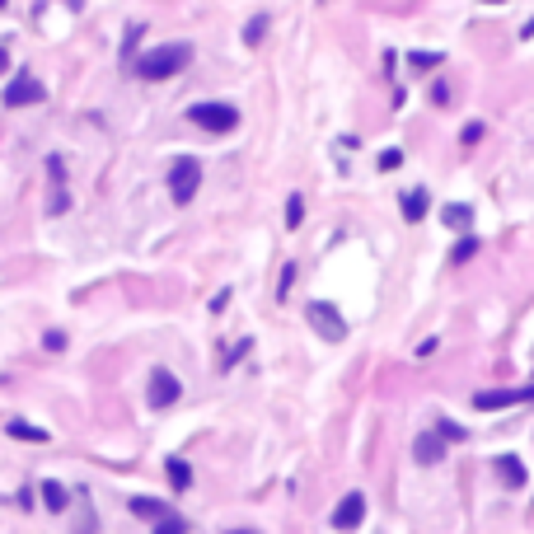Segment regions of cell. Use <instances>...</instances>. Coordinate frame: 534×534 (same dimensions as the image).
Instances as JSON below:
<instances>
[{
  "instance_id": "cell-25",
  "label": "cell",
  "mask_w": 534,
  "mask_h": 534,
  "mask_svg": "<svg viewBox=\"0 0 534 534\" xmlns=\"http://www.w3.org/2000/svg\"><path fill=\"white\" fill-rule=\"evenodd\" d=\"M403 164V150H384V155H379V169H399Z\"/></svg>"
},
{
  "instance_id": "cell-1",
  "label": "cell",
  "mask_w": 534,
  "mask_h": 534,
  "mask_svg": "<svg viewBox=\"0 0 534 534\" xmlns=\"http://www.w3.org/2000/svg\"><path fill=\"white\" fill-rule=\"evenodd\" d=\"M192 61V43H159V47H150V52H141L136 56V75H145V80H169V75H178V70Z\"/></svg>"
},
{
  "instance_id": "cell-26",
  "label": "cell",
  "mask_w": 534,
  "mask_h": 534,
  "mask_svg": "<svg viewBox=\"0 0 534 534\" xmlns=\"http://www.w3.org/2000/svg\"><path fill=\"white\" fill-rule=\"evenodd\" d=\"M483 141V122H468L464 127V145H478Z\"/></svg>"
},
{
  "instance_id": "cell-18",
  "label": "cell",
  "mask_w": 534,
  "mask_h": 534,
  "mask_svg": "<svg viewBox=\"0 0 534 534\" xmlns=\"http://www.w3.org/2000/svg\"><path fill=\"white\" fill-rule=\"evenodd\" d=\"M263 33H267V14H253V19H248V28H244V43L258 47V43H263Z\"/></svg>"
},
{
  "instance_id": "cell-22",
  "label": "cell",
  "mask_w": 534,
  "mask_h": 534,
  "mask_svg": "<svg viewBox=\"0 0 534 534\" xmlns=\"http://www.w3.org/2000/svg\"><path fill=\"white\" fill-rule=\"evenodd\" d=\"M155 530L159 534H178V530H188V525L178 520V515H164V520H155Z\"/></svg>"
},
{
  "instance_id": "cell-10",
  "label": "cell",
  "mask_w": 534,
  "mask_h": 534,
  "mask_svg": "<svg viewBox=\"0 0 534 534\" xmlns=\"http://www.w3.org/2000/svg\"><path fill=\"white\" fill-rule=\"evenodd\" d=\"M47 169H52V206H47V211H52V216H61V211H66V206H70V201H66V164H61V159H47Z\"/></svg>"
},
{
  "instance_id": "cell-9",
  "label": "cell",
  "mask_w": 534,
  "mask_h": 534,
  "mask_svg": "<svg viewBox=\"0 0 534 534\" xmlns=\"http://www.w3.org/2000/svg\"><path fill=\"white\" fill-rule=\"evenodd\" d=\"M412 455H417V464H441L445 436H441V431H422L417 441H412Z\"/></svg>"
},
{
  "instance_id": "cell-12",
  "label": "cell",
  "mask_w": 534,
  "mask_h": 534,
  "mask_svg": "<svg viewBox=\"0 0 534 534\" xmlns=\"http://www.w3.org/2000/svg\"><path fill=\"white\" fill-rule=\"evenodd\" d=\"M132 515H136V520H145V525H155V520H164V515H169V506H164V501H155V497H132Z\"/></svg>"
},
{
  "instance_id": "cell-8",
  "label": "cell",
  "mask_w": 534,
  "mask_h": 534,
  "mask_svg": "<svg viewBox=\"0 0 534 534\" xmlns=\"http://www.w3.org/2000/svg\"><path fill=\"white\" fill-rule=\"evenodd\" d=\"M361 520H366V497H361V492H347L333 511V530H356Z\"/></svg>"
},
{
  "instance_id": "cell-16",
  "label": "cell",
  "mask_w": 534,
  "mask_h": 534,
  "mask_svg": "<svg viewBox=\"0 0 534 534\" xmlns=\"http://www.w3.org/2000/svg\"><path fill=\"white\" fill-rule=\"evenodd\" d=\"M441 221L450 225V230H468V221H473V211H468L464 201H450V206H445V211H441Z\"/></svg>"
},
{
  "instance_id": "cell-19",
  "label": "cell",
  "mask_w": 534,
  "mask_h": 534,
  "mask_svg": "<svg viewBox=\"0 0 534 534\" xmlns=\"http://www.w3.org/2000/svg\"><path fill=\"white\" fill-rule=\"evenodd\" d=\"M408 61H412V70H436V66L445 61V56H441V52H412Z\"/></svg>"
},
{
  "instance_id": "cell-20",
  "label": "cell",
  "mask_w": 534,
  "mask_h": 534,
  "mask_svg": "<svg viewBox=\"0 0 534 534\" xmlns=\"http://www.w3.org/2000/svg\"><path fill=\"white\" fill-rule=\"evenodd\" d=\"M300 221H305V201H300V192H290V201H286V225L295 230Z\"/></svg>"
},
{
  "instance_id": "cell-6",
  "label": "cell",
  "mask_w": 534,
  "mask_h": 534,
  "mask_svg": "<svg viewBox=\"0 0 534 534\" xmlns=\"http://www.w3.org/2000/svg\"><path fill=\"white\" fill-rule=\"evenodd\" d=\"M43 99V85H38L33 70H19V75L5 85V108H28V103Z\"/></svg>"
},
{
  "instance_id": "cell-23",
  "label": "cell",
  "mask_w": 534,
  "mask_h": 534,
  "mask_svg": "<svg viewBox=\"0 0 534 534\" xmlns=\"http://www.w3.org/2000/svg\"><path fill=\"white\" fill-rule=\"evenodd\" d=\"M290 281H295V267H286V272H281V286H277V300H286V295H290Z\"/></svg>"
},
{
  "instance_id": "cell-29",
  "label": "cell",
  "mask_w": 534,
  "mask_h": 534,
  "mask_svg": "<svg viewBox=\"0 0 534 534\" xmlns=\"http://www.w3.org/2000/svg\"><path fill=\"white\" fill-rule=\"evenodd\" d=\"M0 10H5V0H0Z\"/></svg>"
},
{
  "instance_id": "cell-15",
  "label": "cell",
  "mask_w": 534,
  "mask_h": 534,
  "mask_svg": "<svg viewBox=\"0 0 534 534\" xmlns=\"http://www.w3.org/2000/svg\"><path fill=\"white\" fill-rule=\"evenodd\" d=\"M169 483H174V492H188L192 488V464H188V459H169Z\"/></svg>"
},
{
  "instance_id": "cell-14",
  "label": "cell",
  "mask_w": 534,
  "mask_h": 534,
  "mask_svg": "<svg viewBox=\"0 0 534 534\" xmlns=\"http://www.w3.org/2000/svg\"><path fill=\"white\" fill-rule=\"evenodd\" d=\"M426 206H431L426 188H412L408 197H403V216H408V221H422V216H426Z\"/></svg>"
},
{
  "instance_id": "cell-11",
  "label": "cell",
  "mask_w": 534,
  "mask_h": 534,
  "mask_svg": "<svg viewBox=\"0 0 534 534\" xmlns=\"http://www.w3.org/2000/svg\"><path fill=\"white\" fill-rule=\"evenodd\" d=\"M492 464H497V473H501V483H506V488H525V478H530V473H525V464H520L515 455H497Z\"/></svg>"
},
{
  "instance_id": "cell-7",
  "label": "cell",
  "mask_w": 534,
  "mask_h": 534,
  "mask_svg": "<svg viewBox=\"0 0 534 534\" xmlns=\"http://www.w3.org/2000/svg\"><path fill=\"white\" fill-rule=\"evenodd\" d=\"M515 403H534V389H483V394H473V408L478 412H501V408H515Z\"/></svg>"
},
{
  "instance_id": "cell-28",
  "label": "cell",
  "mask_w": 534,
  "mask_h": 534,
  "mask_svg": "<svg viewBox=\"0 0 534 534\" xmlns=\"http://www.w3.org/2000/svg\"><path fill=\"white\" fill-rule=\"evenodd\" d=\"M483 5H497V0H483Z\"/></svg>"
},
{
  "instance_id": "cell-27",
  "label": "cell",
  "mask_w": 534,
  "mask_h": 534,
  "mask_svg": "<svg viewBox=\"0 0 534 534\" xmlns=\"http://www.w3.org/2000/svg\"><path fill=\"white\" fill-rule=\"evenodd\" d=\"M5 61H10V56H5V47H0V70H5Z\"/></svg>"
},
{
  "instance_id": "cell-21",
  "label": "cell",
  "mask_w": 534,
  "mask_h": 534,
  "mask_svg": "<svg viewBox=\"0 0 534 534\" xmlns=\"http://www.w3.org/2000/svg\"><path fill=\"white\" fill-rule=\"evenodd\" d=\"M473 253H478V239H473V234H464V239L455 244V253H450V258H455V263H468Z\"/></svg>"
},
{
  "instance_id": "cell-17",
  "label": "cell",
  "mask_w": 534,
  "mask_h": 534,
  "mask_svg": "<svg viewBox=\"0 0 534 534\" xmlns=\"http://www.w3.org/2000/svg\"><path fill=\"white\" fill-rule=\"evenodd\" d=\"M43 501H47V511H66V488H61V483H52V478H47L43 483Z\"/></svg>"
},
{
  "instance_id": "cell-24",
  "label": "cell",
  "mask_w": 534,
  "mask_h": 534,
  "mask_svg": "<svg viewBox=\"0 0 534 534\" xmlns=\"http://www.w3.org/2000/svg\"><path fill=\"white\" fill-rule=\"evenodd\" d=\"M441 436H445V441H464V426H459V422H441Z\"/></svg>"
},
{
  "instance_id": "cell-3",
  "label": "cell",
  "mask_w": 534,
  "mask_h": 534,
  "mask_svg": "<svg viewBox=\"0 0 534 534\" xmlns=\"http://www.w3.org/2000/svg\"><path fill=\"white\" fill-rule=\"evenodd\" d=\"M197 188H201V169H197V159H178V164L169 169V197H174L178 206H188V201L197 197Z\"/></svg>"
},
{
  "instance_id": "cell-4",
  "label": "cell",
  "mask_w": 534,
  "mask_h": 534,
  "mask_svg": "<svg viewBox=\"0 0 534 534\" xmlns=\"http://www.w3.org/2000/svg\"><path fill=\"white\" fill-rule=\"evenodd\" d=\"M305 314L314 319V328H319V333L328 337V342H342V337H347V323H342V314H337L328 300H310V305H305Z\"/></svg>"
},
{
  "instance_id": "cell-2",
  "label": "cell",
  "mask_w": 534,
  "mask_h": 534,
  "mask_svg": "<svg viewBox=\"0 0 534 534\" xmlns=\"http://www.w3.org/2000/svg\"><path fill=\"white\" fill-rule=\"evenodd\" d=\"M188 117L201 127V132L221 136V132H230V127L239 122V108H230V103H192V108H188Z\"/></svg>"
},
{
  "instance_id": "cell-5",
  "label": "cell",
  "mask_w": 534,
  "mask_h": 534,
  "mask_svg": "<svg viewBox=\"0 0 534 534\" xmlns=\"http://www.w3.org/2000/svg\"><path fill=\"white\" fill-rule=\"evenodd\" d=\"M178 399H183L178 375H174L169 366H155V375H150V408H174Z\"/></svg>"
},
{
  "instance_id": "cell-13",
  "label": "cell",
  "mask_w": 534,
  "mask_h": 534,
  "mask_svg": "<svg viewBox=\"0 0 534 534\" xmlns=\"http://www.w3.org/2000/svg\"><path fill=\"white\" fill-rule=\"evenodd\" d=\"M5 431L14 436V441H28V445H47L52 441V436H47V426H33V422H19V417H14L10 426H5Z\"/></svg>"
}]
</instances>
